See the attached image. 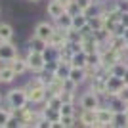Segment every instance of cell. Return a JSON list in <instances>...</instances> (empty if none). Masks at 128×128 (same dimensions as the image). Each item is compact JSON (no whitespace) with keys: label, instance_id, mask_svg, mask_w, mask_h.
Returning a JSON list of instances; mask_svg holds the SVG:
<instances>
[{"label":"cell","instance_id":"14","mask_svg":"<svg viewBox=\"0 0 128 128\" xmlns=\"http://www.w3.org/2000/svg\"><path fill=\"white\" fill-rule=\"evenodd\" d=\"M69 65H71V67H86V65H88V54H84L82 50L75 52L73 56H71Z\"/></svg>","mask_w":128,"mask_h":128},{"label":"cell","instance_id":"4","mask_svg":"<svg viewBox=\"0 0 128 128\" xmlns=\"http://www.w3.org/2000/svg\"><path fill=\"white\" fill-rule=\"evenodd\" d=\"M78 103H80V107H82V109H98V107L102 105V96L90 88L88 92H84V94L80 96Z\"/></svg>","mask_w":128,"mask_h":128},{"label":"cell","instance_id":"6","mask_svg":"<svg viewBox=\"0 0 128 128\" xmlns=\"http://www.w3.org/2000/svg\"><path fill=\"white\" fill-rule=\"evenodd\" d=\"M27 98H29V103H46V98H48V90H46V86L27 88Z\"/></svg>","mask_w":128,"mask_h":128},{"label":"cell","instance_id":"1","mask_svg":"<svg viewBox=\"0 0 128 128\" xmlns=\"http://www.w3.org/2000/svg\"><path fill=\"white\" fill-rule=\"evenodd\" d=\"M27 65H29V71L34 73V75H40L46 71V63H48V56L46 52H38V50H29L27 48Z\"/></svg>","mask_w":128,"mask_h":128},{"label":"cell","instance_id":"12","mask_svg":"<svg viewBox=\"0 0 128 128\" xmlns=\"http://www.w3.org/2000/svg\"><path fill=\"white\" fill-rule=\"evenodd\" d=\"M69 78L76 84H84L88 80V75H86V67H71L69 69Z\"/></svg>","mask_w":128,"mask_h":128},{"label":"cell","instance_id":"25","mask_svg":"<svg viewBox=\"0 0 128 128\" xmlns=\"http://www.w3.org/2000/svg\"><path fill=\"white\" fill-rule=\"evenodd\" d=\"M63 90L76 92V90H78V84H76V82H73L71 78H65V80H63Z\"/></svg>","mask_w":128,"mask_h":128},{"label":"cell","instance_id":"32","mask_svg":"<svg viewBox=\"0 0 128 128\" xmlns=\"http://www.w3.org/2000/svg\"><path fill=\"white\" fill-rule=\"evenodd\" d=\"M0 84H2V80H0Z\"/></svg>","mask_w":128,"mask_h":128},{"label":"cell","instance_id":"2","mask_svg":"<svg viewBox=\"0 0 128 128\" xmlns=\"http://www.w3.org/2000/svg\"><path fill=\"white\" fill-rule=\"evenodd\" d=\"M6 102L10 103L14 109H23L29 103V98H27V86L23 88H12L6 96Z\"/></svg>","mask_w":128,"mask_h":128},{"label":"cell","instance_id":"26","mask_svg":"<svg viewBox=\"0 0 128 128\" xmlns=\"http://www.w3.org/2000/svg\"><path fill=\"white\" fill-rule=\"evenodd\" d=\"M117 96L120 98V100H122L124 103H128V84H124L122 88L118 90V94H117Z\"/></svg>","mask_w":128,"mask_h":128},{"label":"cell","instance_id":"27","mask_svg":"<svg viewBox=\"0 0 128 128\" xmlns=\"http://www.w3.org/2000/svg\"><path fill=\"white\" fill-rule=\"evenodd\" d=\"M120 23H122L124 29H128V12H122V16H120Z\"/></svg>","mask_w":128,"mask_h":128},{"label":"cell","instance_id":"31","mask_svg":"<svg viewBox=\"0 0 128 128\" xmlns=\"http://www.w3.org/2000/svg\"><path fill=\"white\" fill-rule=\"evenodd\" d=\"M0 105H2V94H0Z\"/></svg>","mask_w":128,"mask_h":128},{"label":"cell","instance_id":"11","mask_svg":"<svg viewBox=\"0 0 128 128\" xmlns=\"http://www.w3.org/2000/svg\"><path fill=\"white\" fill-rule=\"evenodd\" d=\"M54 25H56V29H59V31H69V29H73V16H71L69 12L65 10V14H61V16L54 21Z\"/></svg>","mask_w":128,"mask_h":128},{"label":"cell","instance_id":"16","mask_svg":"<svg viewBox=\"0 0 128 128\" xmlns=\"http://www.w3.org/2000/svg\"><path fill=\"white\" fill-rule=\"evenodd\" d=\"M10 65L14 67V71H16L17 75H23V73H27L29 71V65H27V59L21 58V56H17V58H14L10 61Z\"/></svg>","mask_w":128,"mask_h":128},{"label":"cell","instance_id":"19","mask_svg":"<svg viewBox=\"0 0 128 128\" xmlns=\"http://www.w3.org/2000/svg\"><path fill=\"white\" fill-rule=\"evenodd\" d=\"M29 50H38V52H48V44L42 42V40H38L36 36L31 38V42H29Z\"/></svg>","mask_w":128,"mask_h":128},{"label":"cell","instance_id":"24","mask_svg":"<svg viewBox=\"0 0 128 128\" xmlns=\"http://www.w3.org/2000/svg\"><path fill=\"white\" fill-rule=\"evenodd\" d=\"M59 115H75V103H63L59 107Z\"/></svg>","mask_w":128,"mask_h":128},{"label":"cell","instance_id":"10","mask_svg":"<svg viewBox=\"0 0 128 128\" xmlns=\"http://www.w3.org/2000/svg\"><path fill=\"white\" fill-rule=\"evenodd\" d=\"M46 14H48V17L52 21H56L61 14H65V6L61 4L59 0H50L48 6H46Z\"/></svg>","mask_w":128,"mask_h":128},{"label":"cell","instance_id":"5","mask_svg":"<svg viewBox=\"0 0 128 128\" xmlns=\"http://www.w3.org/2000/svg\"><path fill=\"white\" fill-rule=\"evenodd\" d=\"M96 113H98V126H103V128H107V126H113V118H115V111H113L109 105H100L96 109Z\"/></svg>","mask_w":128,"mask_h":128},{"label":"cell","instance_id":"18","mask_svg":"<svg viewBox=\"0 0 128 128\" xmlns=\"http://www.w3.org/2000/svg\"><path fill=\"white\" fill-rule=\"evenodd\" d=\"M113 126H117V128H126V126H128V115H126V111H118V113H115Z\"/></svg>","mask_w":128,"mask_h":128},{"label":"cell","instance_id":"20","mask_svg":"<svg viewBox=\"0 0 128 128\" xmlns=\"http://www.w3.org/2000/svg\"><path fill=\"white\" fill-rule=\"evenodd\" d=\"M63 105V102H61V96H48L46 98V107L48 109H58L59 111V107Z\"/></svg>","mask_w":128,"mask_h":128},{"label":"cell","instance_id":"13","mask_svg":"<svg viewBox=\"0 0 128 128\" xmlns=\"http://www.w3.org/2000/svg\"><path fill=\"white\" fill-rule=\"evenodd\" d=\"M17 76H19V75L14 71V67H12L10 63H8L4 69L0 71V80H2V84H12V82H14Z\"/></svg>","mask_w":128,"mask_h":128},{"label":"cell","instance_id":"15","mask_svg":"<svg viewBox=\"0 0 128 128\" xmlns=\"http://www.w3.org/2000/svg\"><path fill=\"white\" fill-rule=\"evenodd\" d=\"M88 25H90V29L94 32L102 31V29H105V19H103V16L98 12L96 16H88Z\"/></svg>","mask_w":128,"mask_h":128},{"label":"cell","instance_id":"8","mask_svg":"<svg viewBox=\"0 0 128 128\" xmlns=\"http://www.w3.org/2000/svg\"><path fill=\"white\" fill-rule=\"evenodd\" d=\"M67 44H69V40H67V34H65V31H59V29H56L54 36L50 38V42H48V48L58 52V50L65 48Z\"/></svg>","mask_w":128,"mask_h":128},{"label":"cell","instance_id":"17","mask_svg":"<svg viewBox=\"0 0 128 128\" xmlns=\"http://www.w3.org/2000/svg\"><path fill=\"white\" fill-rule=\"evenodd\" d=\"M14 38V27L10 23H0V42H10Z\"/></svg>","mask_w":128,"mask_h":128},{"label":"cell","instance_id":"23","mask_svg":"<svg viewBox=\"0 0 128 128\" xmlns=\"http://www.w3.org/2000/svg\"><path fill=\"white\" fill-rule=\"evenodd\" d=\"M76 4H78V6H80V10L86 12V14H88V10H90V8L98 6V4H96V0H76Z\"/></svg>","mask_w":128,"mask_h":128},{"label":"cell","instance_id":"7","mask_svg":"<svg viewBox=\"0 0 128 128\" xmlns=\"http://www.w3.org/2000/svg\"><path fill=\"white\" fill-rule=\"evenodd\" d=\"M19 56V50H17V46L14 42H0V59H4V61H8L10 63L14 58H17Z\"/></svg>","mask_w":128,"mask_h":128},{"label":"cell","instance_id":"30","mask_svg":"<svg viewBox=\"0 0 128 128\" xmlns=\"http://www.w3.org/2000/svg\"><path fill=\"white\" fill-rule=\"evenodd\" d=\"M29 2H32V4H36V2H40V0H29Z\"/></svg>","mask_w":128,"mask_h":128},{"label":"cell","instance_id":"3","mask_svg":"<svg viewBox=\"0 0 128 128\" xmlns=\"http://www.w3.org/2000/svg\"><path fill=\"white\" fill-rule=\"evenodd\" d=\"M54 32H56V25L50 21H40L36 27H34V32H32V36H36L38 40H42V42L48 44L50 38L54 36Z\"/></svg>","mask_w":128,"mask_h":128},{"label":"cell","instance_id":"22","mask_svg":"<svg viewBox=\"0 0 128 128\" xmlns=\"http://www.w3.org/2000/svg\"><path fill=\"white\" fill-rule=\"evenodd\" d=\"M59 96H61V102H63V103H75V100H76V92L63 90Z\"/></svg>","mask_w":128,"mask_h":128},{"label":"cell","instance_id":"21","mask_svg":"<svg viewBox=\"0 0 128 128\" xmlns=\"http://www.w3.org/2000/svg\"><path fill=\"white\" fill-rule=\"evenodd\" d=\"M59 122H61V128H71V126H76V118L75 115H61Z\"/></svg>","mask_w":128,"mask_h":128},{"label":"cell","instance_id":"9","mask_svg":"<svg viewBox=\"0 0 128 128\" xmlns=\"http://www.w3.org/2000/svg\"><path fill=\"white\" fill-rule=\"evenodd\" d=\"M78 120H80L82 126H88V128H94V126L100 124V122H98V113H96V109H82Z\"/></svg>","mask_w":128,"mask_h":128},{"label":"cell","instance_id":"29","mask_svg":"<svg viewBox=\"0 0 128 128\" xmlns=\"http://www.w3.org/2000/svg\"><path fill=\"white\" fill-rule=\"evenodd\" d=\"M59 2H61V4H63L65 8H67V4H69V2H73V0H59Z\"/></svg>","mask_w":128,"mask_h":128},{"label":"cell","instance_id":"28","mask_svg":"<svg viewBox=\"0 0 128 128\" xmlns=\"http://www.w3.org/2000/svg\"><path fill=\"white\" fill-rule=\"evenodd\" d=\"M6 65H8V61H4V59H0V71H2V69H4V67H6Z\"/></svg>","mask_w":128,"mask_h":128}]
</instances>
